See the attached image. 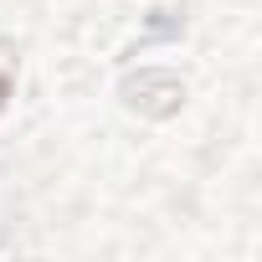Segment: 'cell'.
<instances>
[{"label": "cell", "instance_id": "obj_1", "mask_svg": "<svg viewBox=\"0 0 262 262\" xmlns=\"http://www.w3.org/2000/svg\"><path fill=\"white\" fill-rule=\"evenodd\" d=\"M0 52H6V41H0ZM11 98V57H0V108H6Z\"/></svg>", "mask_w": 262, "mask_h": 262}]
</instances>
